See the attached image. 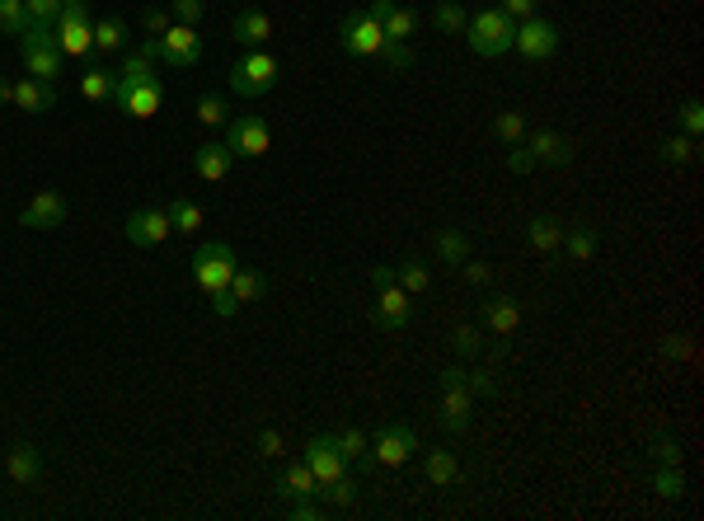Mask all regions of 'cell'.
<instances>
[{
    "mask_svg": "<svg viewBox=\"0 0 704 521\" xmlns=\"http://www.w3.org/2000/svg\"><path fill=\"white\" fill-rule=\"evenodd\" d=\"M414 428H404V423H385L381 432H376V442H371V456H376V465H385V470H399V465H409V456H414Z\"/></svg>",
    "mask_w": 704,
    "mask_h": 521,
    "instance_id": "obj_6",
    "label": "cell"
},
{
    "mask_svg": "<svg viewBox=\"0 0 704 521\" xmlns=\"http://www.w3.org/2000/svg\"><path fill=\"white\" fill-rule=\"evenodd\" d=\"M465 385H470V395H498V381H493V371H489V367L465 371Z\"/></svg>",
    "mask_w": 704,
    "mask_h": 521,
    "instance_id": "obj_46",
    "label": "cell"
},
{
    "mask_svg": "<svg viewBox=\"0 0 704 521\" xmlns=\"http://www.w3.org/2000/svg\"><path fill=\"white\" fill-rule=\"evenodd\" d=\"M123 47H127L123 19H99V24H94V52H123Z\"/></svg>",
    "mask_w": 704,
    "mask_h": 521,
    "instance_id": "obj_32",
    "label": "cell"
},
{
    "mask_svg": "<svg viewBox=\"0 0 704 521\" xmlns=\"http://www.w3.org/2000/svg\"><path fill=\"white\" fill-rule=\"evenodd\" d=\"M512 47H517L526 62H545V57H554V47H559V29H554L550 19H521L517 33H512Z\"/></svg>",
    "mask_w": 704,
    "mask_h": 521,
    "instance_id": "obj_8",
    "label": "cell"
},
{
    "mask_svg": "<svg viewBox=\"0 0 704 521\" xmlns=\"http://www.w3.org/2000/svg\"><path fill=\"white\" fill-rule=\"evenodd\" d=\"M235 249L226 245V240H212V245H202L198 254H193V282H198L202 296H221L230 287V277H235Z\"/></svg>",
    "mask_w": 704,
    "mask_h": 521,
    "instance_id": "obj_4",
    "label": "cell"
},
{
    "mask_svg": "<svg viewBox=\"0 0 704 521\" xmlns=\"http://www.w3.org/2000/svg\"><path fill=\"white\" fill-rule=\"evenodd\" d=\"M80 94H85L90 104H104V99H113V71H108V66H90V71L80 76Z\"/></svg>",
    "mask_w": 704,
    "mask_h": 521,
    "instance_id": "obj_30",
    "label": "cell"
},
{
    "mask_svg": "<svg viewBox=\"0 0 704 521\" xmlns=\"http://www.w3.org/2000/svg\"><path fill=\"white\" fill-rule=\"evenodd\" d=\"M301 460L310 465L315 484H329V479H343V475H348V460L338 456L334 437H310L306 451H301Z\"/></svg>",
    "mask_w": 704,
    "mask_h": 521,
    "instance_id": "obj_12",
    "label": "cell"
},
{
    "mask_svg": "<svg viewBox=\"0 0 704 521\" xmlns=\"http://www.w3.org/2000/svg\"><path fill=\"white\" fill-rule=\"evenodd\" d=\"M240 306H249V301H259L263 292H268V277L254 273V268H235V277H230V287H226Z\"/></svg>",
    "mask_w": 704,
    "mask_h": 521,
    "instance_id": "obj_27",
    "label": "cell"
},
{
    "mask_svg": "<svg viewBox=\"0 0 704 521\" xmlns=\"http://www.w3.org/2000/svg\"><path fill=\"white\" fill-rule=\"evenodd\" d=\"M19 226H24V230H57V226H66V198L57 193V188H43V193L24 207Z\"/></svg>",
    "mask_w": 704,
    "mask_h": 521,
    "instance_id": "obj_13",
    "label": "cell"
},
{
    "mask_svg": "<svg viewBox=\"0 0 704 521\" xmlns=\"http://www.w3.org/2000/svg\"><path fill=\"white\" fill-rule=\"evenodd\" d=\"M212 310L221 315V320H230V315H240V301H235L230 292H221V296H212Z\"/></svg>",
    "mask_w": 704,
    "mask_h": 521,
    "instance_id": "obj_55",
    "label": "cell"
},
{
    "mask_svg": "<svg viewBox=\"0 0 704 521\" xmlns=\"http://www.w3.org/2000/svg\"><path fill=\"white\" fill-rule=\"evenodd\" d=\"M432 24H437V29H442V33H460V29H465V24H470V15L460 10L456 0H442V5L432 10Z\"/></svg>",
    "mask_w": 704,
    "mask_h": 521,
    "instance_id": "obj_39",
    "label": "cell"
},
{
    "mask_svg": "<svg viewBox=\"0 0 704 521\" xmlns=\"http://www.w3.org/2000/svg\"><path fill=\"white\" fill-rule=\"evenodd\" d=\"M451 348H456L460 357H475L479 348H484V334H479V324H456V329H451Z\"/></svg>",
    "mask_w": 704,
    "mask_h": 521,
    "instance_id": "obj_41",
    "label": "cell"
},
{
    "mask_svg": "<svg viewBox=\"0 0 704 521\" xmlns=\"http://www.w3.org/2000/svg\"><path fill=\"white\" fill-rule=\"evenodd\" d=\"M653 489H658L662 498H681V493H686V475H681V465H658Z\"/></svg>",
    "mask_w": 704,
    "mask_h": 521,
    "instance_id": "obj_40",
    "label": "cell"
},
{
    "mask_svg": "<svg viewBox=\"0 0 704 521\" xmlns=\"http://www.w3.org/2000/svg\"><path fill=\"white\" fill-rule=\"evenodd\" d=\"M10 104L19 108V113H52V104H57V94H52V85L47 80H15V94H10Z\"/></svg>",
    "mask_w": 704,
    "mask_h": 521,
    "instance_id": "obj_17",
    "label": "cell"
},
{
    "mask_svg": "<svg viewBox=\"0 0 704 521\" xmlns=\"http://www.w3.org/2000/svg\"><path fill=\"white\" fill-rule=\"evenodd\" d=\"M57 47H62V57L94 52V24L90 19H57Z\"/></svg>",
    "mask_w": 704,
    "mask_h": 521,
    "instance_id": "obj_21",
    "label": "cell"
},
{
    "mask_svg": "<svg viewBox=\"0 0 704 521\" xmlns=\"http://www.w3.org/2000/svg\"><path fill=\"white\" fill-rule=\"evenodd\" d=\"M57 19H90V0H62V15Z\"/></svg>",
    "mask_w": 704,
    "mask_h": 521,
    "instance_id": "obj_56",
    "label": "cell"
},
{
    "mask_svg": "<svg viewBox=\"0 0 704 521\" xmlns=\"http://www.w3.org/2000/svg\"><path fill=\"white\" fill-rule=\"evenodd\" d=\"M160 62L169 71H188V66L202 62V38L188 24H174L169 33H160Z\"/></svg>",
    "mask_w": 704,
    "mask_h": 521,
    "instance_id": "obj_9",
    "label": "cell"
},
{
    "mask_svg": "<svg viewBox=\"0 0 704 521\" xmlns=\"http://www.w3.org/2000/svg\"><path fill=\"white\" fill-rule=\"evenodd\" d=\"M564 249H568V263H592V254H597V226L564 230Z\"/></svg>",
    "mask_w": 704,
    "mask_h": 521,
    "instance_id": "obj_28",
    "label": "cell"
},
{
    "mask_svg": "<svg viewBox=\"0 0 704 521\" xmlns=\"http://www.w3.org/2000/svg\"><path fill=\"white\" fill-rule=\"evenodd\" d=\"M658 160L662 165H690V160H695V137H662Z\"/></svg>",
    "mask_w": 704,
    "mask_h": 521,
    "instance_id": "obj_35",
    "label": "cell"
},
{
    "mask_svg": "<svg viewBox=\"0 0 704 521\" xmlns=\"http://www.w3.org/2000/svg\"><path fill=\"white\" fill-rule=\"evenodd\" d=\"M198 123H207V127L226 123V99H221V94H202L198 99Z\"/></svg>",
    "mask_w": 704,
    "mask_h": 521,
    "instance_id": "obj_42",
    "label": "cell"
},
{
    "mask_svg": "<svg viewBox=\"0 0 704 521\" xmlns=\"http://www.w3.org/2000/svg\"><path fill=\"white\" fill-rule=\"evenodd\" d=\"M395 282H399V287H404L409 296H423V292L432 287V273H428V268H423L418 259H404V268L395 273Z\"/></svg>",
    "mask_w": 704,
    "mask_h": 521,
    "instance_id": "obj_36",
    "label": "cell"
},
{
    "mask_svg": "<svg viewBox=\"0 0 704 521\" xmlns=\"http://www.w3.org/2000/svg\"><path fill=\"white\" fill-rule=\"evenodd\" d=\"M24 29H29V10H24V0H0V33L19 38Z\"/></svg>",
    "mask_w": 704,
    "mask_h": 521,
    "instance_id": "obj_38",
    "label": "cell"
},
{
    "mask_svg": "<svg viewBox=\"0 0 704 521\" xmlns=\"http://www.w3.org/2000/svg\"><path fill=\"white\" fill-rule=\"evenodd\" d=\"M19 57H24V71L33 80H52L62 76V47H57V33L52 24H29V29L19 33Z\"/></svg>",
    "mask_w": 704,
    "mask_h": 521,
    "instance_id": "obj_1",
    "label": "cell"
},
{
    "mask_svg": "<svg viewBox=\"0 0 704 521\" xmlns=\"http://www.w3.org/2000/svg\"><path fill=\"white\" fill-rule=\"evenodd\" d=\"M648 456L658 460V465H681V442L662 432V437H653V446H648Z\"/></svg>",
    "mask_w": 704,
    "mask_h": 521,
    "instance_id": "obj_43",
    "label": "cell"
},
{
    "mask_svg": "<svg viewBox=\"0 0 704 521\" xmlns=\"http://www.w3.org/2000/svg\"><path fill=\"white\" fill-rule=\"evenodd\" d=\"M432 249H437V259L442 263H465L470 259V240L460 235V230H437V240H432Z\"/></svg>",
    "mask_w": 704,
    "mask_h": 521,
    "instance_id": "obj_29",
    "label": "cell"
},
{
    "mask_svg": "<svg viewBox=\"0 0 704 521\" xmlns=\"http://www.w3.org/2000/svg\"><path fill=\"white\" fill-rule=\"evenodd\" d=\"M512 33H517V24H512L498 5L470 15V24H465V38H470V52H475V57H503V52H512Z\"/></svg>",
    "mask_w": 704,
    "mask_h": 521,
    "instance_id": "obj_2",
    "label": "cell"
},
{
    "mask_svg": "<svg viewBox=\"0 0 704 521\" xmlns=\"http://www.w3.org/2000/svg\"><path fill=\"white\" fill-rule=\"evenodd\" d=\"M324 507L315 498H291V521H320Z\"/></svg>",
    "mask_w": 704,
    "mask_h": 521,
    "instance_id": "obj_49",
    "label": "cell"
},
{
    "mask_svg": "<svg viewBox=\"0 0 704 521\" xmlns=\"http://www.w3.org/2000/svg\"><path fill=\"white\" fill-rule=\"evenodd\" d=\"M371 320H376V329H385V334H399V329H409V292H404L399 282H385V287H376V306H371Z\"/></svg>",
    "mask_w": 704,
    "mask_h": 521,
    "instance_id": "obj_10",
    "label": "cell"
},
{
    "mask_svg": "<svg viewBox=\"0 0 704 521\" xmlns=\"http://www.w3.org/2000/svg\"><path fill=\"white\" fill-rule=\"evenodd\" d=\"M254 446H259V456H268V460L282 456V432H277V428H263L259 437H254Z\"/></svg>",
    "mask_w": 704,
    "mask_h": 521,
    "instance_id": "obj_51",
    "label": "cell"
},
{
    "mask_svg": "<svg viewBox=\"0 0 704 521\" xmlns=\"http://www.w3.org/2000/svg\"><path fill=\"white\" fill-rule=\"evenodd\" d=\"M5 470H10L15 484H38V479H43V456H38V446L15 442L10 446V456H5Z\"/></svg>",
    "mask_w": 704,
    "mask_h": 521,
    "instance_id": "obj_20",
    "label": "cell"
},
{
    "mask_svg": "<svg viewBox=\"0 0 704 521\" xmlns=\"http://www.w3.org/2000/svg\"><path fill=\"white\" fill-rule=\"evenodd\" d=\"M165 212H169V221H174V230H184V235L202 230V221H207V216H202V207L193 198H174Z\"/></svg>",
    "mask_w": 704,
    "mask_h": 521,
    "instance_id": "obj_31",
    "label": "cell"
},
{
    "mask_svg": "<svg viewBox=\"0 0 704 521\" xmlns=\"http://www.w3.org/2000/svg\"><path fill=\"white\" fill-rule=\"evenodd\" d=\"M507 169H512V174H531V169H536V160H531V151H526V146H512V155H507Z\"/></svg>",
    "mask_w": 704,
    "mask_h": 521,
    "instance_id": "obj_53",
    "label": "cell"
},
{
    "mask_svg": "<svg viewBox=\"0 0 704 521\" xmlns=\"http://www.w3.org/2000/svg\"><path fill=\"white\" fill-rule=\"evenodd\" d=\"M681 127H686V137H695V132L704 127V108H700V99L681 104Z\"/></svg>",
    "mask_w": 704,
    "mask_h": 521,
    "instance_id": "obj_50",
    "label": "cell"
},
{
    "mask_svg": "<svg viewBox=\"0 0 704 521\" xmlns=\"http://www.w3.org/2000/svg\"><path fill=\"white\" fill-rule=\"evenodd\" d=\"M277 76H282L277 57L268 47H254L249 57H240V62L230 66V90L240 94V99H259V94H268L277 85Z\"/></svg>",
    "mask_w": 704,
    "mask_h": 521,
    "instance_id": "obj_3",
    "label": "cell"
},
{
    "mask_svg": "<svg viewBox=\"0 0 704 521\" xmlns=\"http://www.w3.org/2000/svg\"><path fill=\"white\" fill-rule=\"evenodd\" d=\"M536 5H540V0H498V10H503L512 24H521V19H536Z\"/></svg>",
    "mask_w": 704,
    "mask_h": 521,
    "instance_id": "obj_47",
    "label": "cell"
},
{
    "mask_svg": "<svg viewBox=\"0 0 704 521\" xmlns=\"http://www.w3.org/2000/svg\"><path fill=\"white\" fill-rule=\"evenodd\" d=\"M376 57H381V62L390 66V71H409V66L418 62V52H414V47H409V43H399V38H385Z\"/></svg>",
    "mask_w": 704,
    "mask_h": 521,
    "instance_id": "obj_37",
    "label": "cell"
},
{
    "mask_svg": "<svg viewBox=\"0 0 704 521\" xmlns=\"http://www.w3.org/2000/svg\"><path fill=\"white\" fill-rule=\"evenodd\" d=\"M465 282H470V287H489L493 268H489V263H470V259H465Z\"/></svg>",
    "mask_w": 704,
    "mask_h": 521,
    "instance_id": "obj_54",
    "label": "cell"
},
{
    "mask_svg": "<svg viewBox=\"0 0 704 521\" xmlns=\"http://www.w3.org/2000/svg\"><path fill=\"white\" fill-rule=\"evenodd\" d=\"M334 446H338V456L348 460V465L376 470V456H371V437H367L362 428H338V432H334Z\"/></svg>",
    "mask_w": 704,
    "mask_h": 521,
    "instance_id": "obj_24",
    "label": "cell"
},
{
    "mask_svg": "<svg viewBox=\"0 0 704 521\" xmlns=\"http://www.w3.org/2000/svg\"><path fill=\"white\" fill-rule=\"evenodd\" d=\"M423 475H428L432 489H451L460 479V465L451 451H428V456H423Z\"/></svg>",
    "mask_w": 704,
    "mask_h": 521,
    "instance_id": "obj_26",
    "label": "cell"
},
{
    "mask_svg": "<svg viewBox=\"0 0 704 521\" xmlns=\"http://www.w3.org/2000/svg\"><path fill=\"white\" fill-rule=\"evenodd\" d=\"M141 29H146V38H160V33H169V15L165 10H146V15H141Z\"/></svg>",
    "mask_w": 704,
    "mask_h": 521,
    "instance_id": "obj_52",
    "label": "cell"
},
{
    "mask_svg": "<svg viewBox=\"0 0 704 521\" xmlns=\"http://www.w3.org/2000/svg\"><path fill=\"white\" fill-rule=\"evenodd\" d=\"M230 165H235V155H230L226 141H202L198 151H193V169H198V179H207V184H221L230 174Z\"/></svg>",
    "mask_w": 704,
    "mask_h": 521,
    "instance_id": "obj_15",
    "label": "cell"
},
{
    "mask_svg": "<svg viewBox=\"0 0 704 521\" xmlns=\"http://www.w3.org/2000/svg\"><path fill=\"white\" fill-rule=\"evenodd\" d=\"M169 10H174V19H179V24H188V29H193V24L207 15V0H169Z\"/></svg>",
    "mask_w": 704,
    "mask_h": 521,
    "instance_id": "obj_45",
    "label": "cell"
},
{
    "mask_svg": "<svg viewBox=\"0 0 704 521\" xmlns=\"http://www.w3.org/2000/svg\"><path fill=\"white\" fill-rule=\"evenodd\" d=\"M24 10H29V24H57L62 0H24Z\"/></svg>",
    "mask_w": 704,
    "mask_h": 521,
    "instance_id": "obj_44",
    "label": "cell"
},
{
    "mask_svg": "<svg viewBox=\"0 0 704 521\" xmlns=\"http://www.w3.org/2000/svg\"><path fill=\"white\" fill-rule=\"evenodd\" d=\"M479 324H484V329H493L498 338H512V334H517V324H521L517 296H489V301L479 306Z\"/></svg>",
    "mask_w": 704,
    "mask_h": 521,
    "instance_id": "obj_14",
    "label": "cell"
},
{
    "mask_svg": "<svg viewBox=\"0 0 704 521\" xmlns=\"http://www.w3.org/2000/svg\"><path fill=\"white\" fill-rule=\"evenodd\" d=\"M127 230V240L137 249H155V245H165L169 235H174V221H169L165 207H141V212H132L123 221Z\"/></svg>",
    "mask_w": 704,
    "mask_h": 521,
    "instance_id": "obj_5",
    "label": "cell"
},
{
    "mask_svg": "<svg viewBox=\"0 0 704 521\" xmlns=\"http://www.w3.org/2000/svg\"><path fill=\"white\" fill-rule=\"evenodd\" d=\"M493 137L503 141V146H517L526 137V113L521 108H503L498 118H493Z\"/></svg>",
    "mask_w": 704,
    "mask_h": 521,
    "instance_id": "obj_33",
    "label": "cell"
},
{
    "mask_svg": "<svg viewBox=\"0 0 704 521\" xmlns=\"http://www.w3.org/2000/svg\"><path fill=\"white\" fill-rule=\"evenodd\" d=\"M10 94H15V85H5V80H0V104H10Z\"/></svg>",
    "mask_w": 704,
    "mask_h": 521,
    "instance_id": "obj_58",
    "label": "cell"
},
{
    "mask_svg": "<svg viewBox=\"0 0 704 521\" xmlns=\"http://www.w3.org/2000/svg\"><path fill=\"white\" fill-rule=\"evenodd\" d=\"M230 38H235L240 47H249V52H254V47H268V38H273V19L263 15V10H245V15L230 24Z\"/></svg>",
    "mask_w": 704,
    "mask_h": 521,
    "instance_id": "obj_18",
    "label": "cell"
},
{
    "mask_svg": "<svg viewBox=\"0 0 704 521\" xmlns=\"http://www.w3.org/2000/svg\"><path fill=\"white\" fill-rule=\"evenodd\" d=\"M470 409H475V395L465 385H442V423L451 432L470 428Z\"/></svg>",
    "mask_w": 704,
    "mask_h": 521,
    "instance_id": "obj_22",
    "label": "cell"
},
{
    "mask_svg": "<svg viewBox=\"0 0 704 521\" xmlns=\"http://www.w3.org/2000/svg\"><path fill=\"white\" fill-rule=\"evenodd\" d=\"M226 146L235 160H259V155L273 146V132H268L263 118H235V123L226 127Z\"/></svg>",
    "mask_w": 704,
    "mask_h": 521,
    "instance_id": "obj_7",
    "label": "cell"
},
{
    "mask_svg": "<svg viewBox=\"0 0 704 521\" xmlns=\"http://www.w3.org/2000/svg\"><path fill=\"white\" fill-rule=\"evenodd\" d=\"M160 104H165V85L160 80H146V85H137V90H127L123 99H118V108H123L127 118H155L160 113Z\"/></svg>",
    "mask_w": 704,
    "mask_h": 521,
    "instance_id": "obj_16",
    "label": "cell"
},
{
    "mask_svg": "<svg viewBox=\"0 0 704 521\" xmlns=\"http://www.w3.org/2000/svg\"><path fill=\"white\" fill-rule=\"evenodd\" d=\"M315 493H320V498L334 507V512H348V507L357 503V484H352L348 475H343V479H329V484H320Z\"/></svg>",
    "mask_w": 704,
    "mask_h": 521,
    "instance_id": "obj_34",
    "label": "cell"
},
{
    "mask_svg": "<svg viewBox=\"0 0 704 521\" xmlns=\"http://www.w3.org/2000/svg\"><path fill=\"white\" fill-rule=\"evenodd\" d=\"M662 357H667V362H686V357H690V338L686 334L662 338Z\"/></svg>",
    "mask_w": 704,
    "mask_h": 521,
    "instance_id": "obj_48",
    "label": "cell"
},
{
    "mask_svg": "<svg viewBox=\"0 0 704 521\" xmlns=\"http://www.w3.org/2000/svg\"><path fill=\"white\" fill-rule=\"evenodd\" d=\"M385 282H395V268H376L371 273V287H385Z\"/></svg>",
    "mask_w": 704,
    "mask_h": 521,
    "instance_id": "obj_57",
    "label": "cell"
},
{
    "mask_svg": "<svg viewBox=\"0 0 704 521\" xmlns=\"http://www.w3.org/2000/svg\"><path fill=\"white\" fill-rule=\"evenodd\" d=\"M526 151H531L536 165H568V160H573V141L545 127V132H536V137L526 141Z\"/></svg>",
    "mask_w": 704,
    "mask_h": 521,
    "instance_id": "obj_19",
    "label": "cell"
},
{
    "mask_svg": "<svg viewBox=\"0 0 704 521\" xmlns=\"http://www.w3.org/2000/svg\"><path fill=\"white\" fill-rule=\"evenodd\" d=\"M315 475H310V465L306 460H291L287 470L277 475V493H287V498H315Z\"/></svg>",
    "mask_w": 704,
    "mask_h": 521,
    "instance_id": "obj_25",
    "label": "cell"
},
{
    "mask_svg": "<svg viewBox=\"0 0 704 521\" xmlns=\"http://www.w3.org/2000/svg\"><path fill=\"white\" fill-rule=\"evenodd\" d=\"M338 43L348 47L352 57H376L385 43V29L376 24V19L362 10V15H348L343 19V29H338Z\"/></svg>",
    "mask_w": 704,
    "mask_h": 521,
    "instance_id": "obj_11",
    "label": "cell"
},
{
    "mask_svg": "<svg viewBox=\"0 0 704 521\" xmlns=\"http://www.w3.org/2000/svg\"><path fill=\"white\" fill-rule=\"evenodd\" d=\"M526 240H531V249L536 254H559L564 249V221H554V216H531L526 221Z\"/></svg>",
    "mask_w": 704,
    "mask_h": 521,
    "instance_id": "obj_23",
    "label": "cell"
}]
</instances>
